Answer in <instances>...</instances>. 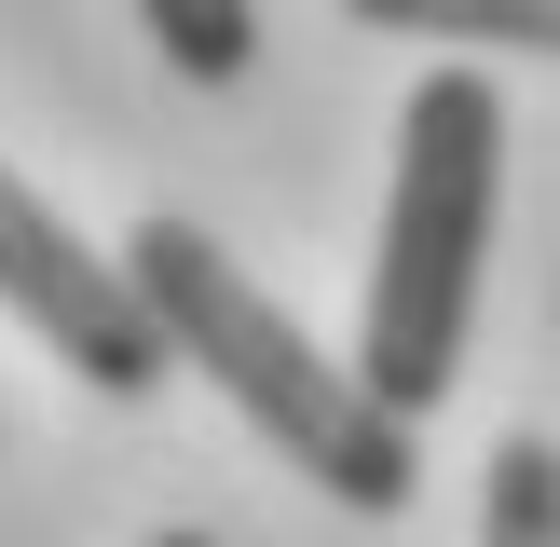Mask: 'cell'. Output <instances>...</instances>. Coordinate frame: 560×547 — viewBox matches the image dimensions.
I'll return each instance as SVG.
<instances>
[{
  "instance_id": "obj_1",
  "label": "cell",
  "mask_w": 560,
  "mask_h": 547,
  "mask_svg": "<svg viewBox=\"0 0 560 547\" xmlns=\"http://www.w3.org/2000/svg\"><path fill=\"white\" fill-rule=\"evenodd\" d=\"M124 274H137V301L164 315L178 370H206L219 397H233L246 424L328 492V507L397 520L410 492H424V438H410V410H383L342 356H315V328H301L260 274H233V246H219L206 219H137V233H124Z\"/></svg>"
},
{
  "instance_id": "obj_2",
  "label": "cell",
  "mask_w": 560,
  "mask_h": 547,
  "mask_svg": "<svg viewBox=\"0 0 560 547\" xmlns=\"http://www.w3.org/2000/svg\"><path fill=\"white\" fill-rule=\"evenodd\" d=\"M492 191H506V96H492V69H424L397 109V191H383V260H370V315H355V383L383 410H410V424L465 383Z\"/></svg>"
},
{
  "instance_id": "obj_3",
  "label": "cell",
  "mask_w": 560,
  "mask_h": 547,
  "mask_svg": "<svg viewBox=\"0 0 560 547\" xmlns=\"http://www.w3.org/2000/svg\"><path fill=\"white\" fill-rule=\"evenodd\" d=\"M0 301H14L96 397H164V383H178V342H164V315L137 301V274L96 260L14 164H0Z\"/></svg>"
},
{
  "instance_id": "obj_4",
  "label": "cell",
  "mask_w": 560,
  "mask_h": 547,
  "mask_svg": "<svg viewBox=\"0 0 560 547\" xmlns=\"http://www.w3.org/2000/svg\"><path fill=\"white\" fill-rule=\"evenodd\" d=\"M355 27H410V42L465 55H560V0H342Z\"/></svg>"
},
{
  "instance_id": "obj_5",
  "label": "cell",
  "mask_w": 560,
  "mask_h": 547,
  "mask_svg": "<svg viewBox=\"0 0 560 547\" xmlns=\"http://www.w3.org/2000/svg\"><path fill=\"white\" fill-rule=\"evenodd\" d=\"M137 27H151V55L178 82H206V96L260 69V0H137Z\"/></svg>"
},
{
  "instance_id": "obj_6",
  "label": "cell",
  "mask_w": 560,
  "mask_h": 547,
  "mask_svg": "<svg viewBox=\"0 0 560 547\" xmlns=\"http://www.w3.org/2000/svg\"><path fill=\"white\" fill-rule=\"evenodd\" d=\"M479 547H560V438H492V465H479Z\"/></svg>"
},
{
  "instance_id": "obj_7",
  "label": "cell",
  "mask_w": 560,
  "mask_h": 547,
  "mask_svg": "<svg viewBox=\"0 0 560 547\" xmlns=\"http://www.w3.org/2000/svg\"><path fill=\"white\" fill-rule=\"evenodd\" d=\"M151 547H219V534H151Z\"/></svg>"
}]
</instances>
